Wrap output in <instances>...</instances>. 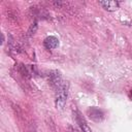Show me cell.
Returning a JSON list of instances; mask_svg holds the SVG:
<instances>
[{"mask_svg":"<svg viewBox=\"0 0 132 132\" xmlns=\"http://www.w3.org/2000/svg\"><path fill=\"white\" fill-rule=\"evenodd\" d=\"M68 82L62 81L58 87L56 91V98H55V105L57 108L62 109L64 105L66 104L67 97H68Z\"/></svg>","mask_w":132,"mask_h":132,"instance_id":"6da1fadb","label":"cell"},{"mask_svg":"<svg viewBox=\"0 0 132 132\" xmlns=\"http://www.w3.org/2000/svg\"><path fill=\"white\" fill-rule=\"evenodd\" d=\"M87 114L89 116V118L94 121V122H101L104 119V113L103 111L98 108V107H90L87 110Z\"/></svg>","mask_w":132,"mask_h":132,"instance_id":"7a4b0ae2","label":"cell"},{"mask_svg":"<svg viewBox=\"0 0 132 132\" xmlns=\"http://www.w3.org/2000/svg\"><path fill=\"white\" fill-rule=\"evenodd\" d=\"M99 4L107 11H114L119 8L118 1H99Z\"/></svg>","mask_w":132,"mask_h":132,"instance_id":"3957f363","label":"cell"},{"mask_svg":"<svg viewBox=\"0 0 132 132\" xmlns=\"http://www.w3.org/2000/svg\"><path fill=\"white\" fill-rule=\"evenodd\" d=\"M48 80H50V82H51L53 86H55V87L57 88V87L62 82L60 72L57 71V70L51 71V72H50V75H48Z\"/></svg>","mask_w":132,"mask_h":132,"instance_id":"277c9868","label":"cell"},{"mask_svg":"<svg viewBox=\"0 0 132 132\" xmlns=\"http://www.w3.org/2000/svg\"><path fill=\"white\" fill-rule=\"evenodd\" d=\"M43 44H44V46H45L47 50H54V48H56V47L58 46L59 40H58V38L55 37V36H48V37H46V38L44 39Z\"/></svg>","mask_w":132,"mask_h":132,"instance_id":"5b68a950","label":"cell"},{"mask_svg":"<svg viewBox=\"0 0 132 132\" xmlns=\"http://www.w3.org/2000/svg\"><path fill=\"white\" fill-rule=\"evenodd\" d=\"M75 119H76V122H77V124L79 125L80 129L82 130V132H92L91 128L88 126V124L86 123L85 119L82 118V116H80V113H79V112H76Z\"/></svg>","mask_w":132,"mask_h":132,"instance_id":"8992f818","label":"cell"},{"mask_svg":"<svg viewBox=\"0 0 132 132\" xmlns=\"http://www.w3.org/2000/svg\"><path fill=\"white\" fill-rule=\"evenodd\" d=\"M36 29H37V24H36V23L32 24V25H31V27H30V29H29V31H28L29 35H33V34L35 33Z\"/></svg>","mask_w":132,"mask_h":132,"instance_id":"52a82bcc","label":"cell"},{"mask_svg":"<svg viewBox=\"0 0 132 132\" xmlns=\"http://www.w3.org/2000/svg\"><path fill=\"white\" fill-rule=\"evenodd\" d=\"M130 95H131V97H132V90H131V93H130Z\"/></svg>","mask_w":132,"mask_h":132,"instance_id":"ba28073f","label":"cell"}]
</instances>
